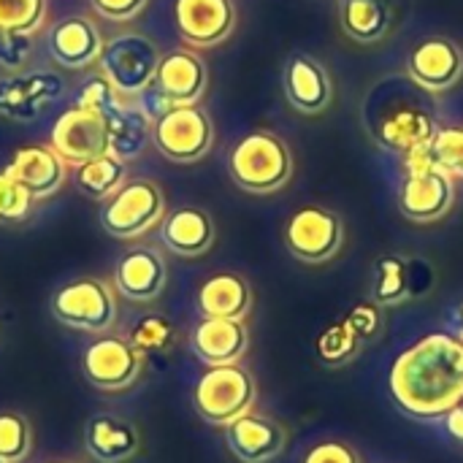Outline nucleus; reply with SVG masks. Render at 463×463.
I'll use <instances>...</instances> for the list:
<instances>
[{
	"mask_svg": "<svg viewBox=\"0 0 463 463\" xmlns=\"http://www.w3.org/2000/svg\"><path fill=\"white\" fill-rule=\"evenodd\" d=\"M391 396L415 420H439L463 399V345L439 331L418 339L391 366Z\"/></svg>",
	"mask_w": 463,
	"mask_h": 463,
	"instance_id": "nucleus-1",
	"label": "nucleus"
},
{
	"mask_svg": "<svg viewBox=\"0 0 463 463\" xmlns=\"http://www.w3.org/2000/svg\"><path fill=\"white\" fill-rule=\"evenodd\" d=\"M296 171L290 144L266 128L244 133L228 152V174L233 184L250 195H271L290 184Z\"/></svg>",
	"mask_w": 463,
	"mask_h": 463,
	"instance_id": "nucleus-2",
	"label": "nucleus"
},
{
	"mask_svg": "<svg viewBox=\"0 0 463 463\" xmlns=\"http://www.w3.org/2000/svg\"><path fill=\"white\" fill-rule=\"evenodd\" d=\"M165 193L155 179H128L100 206V228L122 241L141 239L165 220Z\"/></svg>",
	"mask_w": 463,
	"mask_h": 463,
	"instance_id": "nucleus-3",
	"label": "nucleus"
},
{
	"mask_svg": "<svg viewBox=\"0 0 463 463\" xmlns=\"http://www.w3.org/2000/svg\"><path fill=\"white\" fill-rule=\"evenodd\" d=\"M407 176L399 187V212L418 225H431L448 217L456 203V179L439 168L429 149L404 160Z\"/></svg>",
	"mask_w": 463,
	"mask_h": 463,
	"instance_id": "nucleus-4",
	"label": "nucleus"
},
{
	"mask_svg": "<svg viewBox=\"0 0 463 463\" xmlns=\"http://www.w3.org/2000/svg\"><path fill=\"white\" fill-rule=\"evenodd\" d=\"M160 57L163 54L149 35L125 30L106 38L98 68L122 98H136L155 84Z\"/></svg>",
	"mask_w": 463,
	"mask_h": 463,
	"instance_id": "nucleus-5",
	"label": "nucleus"
},
{
	"mask_svg": "<svg viewBox=\"0 0 463 463\" xmlns=\"http://www.w3.org/2000/svg\"><path fill=\"white\" fill-rule=\"evenodd\" d=\"M255 399H258V385L241 364L206 369L193 391V407L198 418L220 429L252 412Z\"/></svg>",
	"mask_w": 463,
	"mask_h": 463,
	"instance_id": "nucleus-6",
	"label": "nucleus"
},
{
	"mask_svg": "<svg viewBox=\"0 0 463 463\" xmlns=\"http://www.w3.org/2000/svg\"><path fill=\"white\" fill-rule=\"evenodd\" d=\"M52 315L57 323L79 334H111L119 315L117 290L95 277L73 279L52 296Z\"/></svg>",
	"mask_w": 463,
	"mask_h": 463,
	"instance_id": "nucleus-7",
	"label": "nucleus"
},
{
	"mask_svg": "<svg viewBox=\"0 0 463 463\" xmlns=\"http://www.w3.org/2000/svg\"><path fill=\"white\" fill-rule=\"evenodd\" d=\"M152 146L171 163H198L214 146V122L201 103L171 106L152 125Z\"/></svg>",
	"mask_w": 463,
	"mask_h": 463,
	"instance_id": "nucleus-8",
	"label": "nucleus"
},
{
	"mask_svg": "<svg viewBox=\"0 0 463 463\" xmlns=\"http://www.w3.org/2000/svg\"><path fill=\"white\" fill-rule=\"evenodd\" d=\"M369 136L385 152L399 155L402 160L426 152L439 130L434 114L415 100H391L385 109L369 119Z\"/></svg>",
	"mask_w": 463,
	"mask_h": 463,
	"instance_id": "nucleus-9",
	"label": "nucleus"
},
{
	"mask_svg": "<svg viewBox=\"0 0 463 463\" xmlns=\"http://www.w3.org/2000/svg\"><path fill=\"white\" fill-rule=\"evenodd\" d=\"M285 247L301 263H328L345 247V222L334 209L301 206L285 222Z\"/></svg>",
	"mask_w": 463,
	"mask_h": 463,
	"instance_id": "nucleus-10",
	"label": "nucleus"
},
{
	"mask_svg": "<svg viewBox=\"0 0 463 463\" xmlns=\"http://www.w3.org/2000/svg\"><path fill=\"white\" fill-rule=\"evenodd\" d=\"M144 353L119 334H103L95 336L84 355H81V372L90 385L106 393L125 391L138 383L144 372Z\"/></svg>",
	"mask_w": 463,
	"mask_h": 463,
	"instance_id": "nucleus-11",
	"label": "nucleus"
},
{
	"mask_svg": "<svg viewBox=\"0 0 463 463\" xmlns=\"http://www.w3.org/2000/svg\"><path fill=\"white\" fill-rule=\"evenodd\" d=\"M209 87V68L198 49L179 46L160 57L155 73V98L163 109L171 106H198Z\"/></svg>",
	"mask_w": 463,
	"mask_h": 463,
	"instance_id": "nucleus-12",
	"label": "nucleus"
},
{
	"mask_svg": "<svg viewBox=\"0 0 463 463\" xmlns=\"http://www.w3.org/2000/svg\"><path fill=\"white\" fill-rule=\"evenodd\" d=\"M65 92V81L54 71H22L0 76V117L30 125Z\"/></svg>",
	"mask_w": 463,
	"mask_h": 463,
	"instance_id": "nucleus-13",
	"label": "nucleus"
},
{
	"mask_svg": "<svg viewBox=\"0 0 463 463\" xmlns=\"http://www.w3.org/2000/svg\"><path fill=\"white\" fill-rule=\"evenodd\" d=\"M407 76L431 95L453 90L463 79V49L448 35H426L407 54Z\"/></svg>",
	"mask_w": 463,
	"mask_h": 463,
	"instance_id": "nucleus-14",
	"label": "nucleus"
},
{
	"mask_svg": "<svg viewBox=\"0 0 463 463\" xmlns=\"http://www.w3.org/2000/svg\"><path fill=\"white\" fill-rule=\"evenodd\" d=\"M49 146L71 165H81L100 155H109V125L106 117L71 106L62 111L49 133Z\"/></svg>",
	"mask_w": 463,
	"mask_h": 463,
	"instance_id": "nucleus-15",
	"label": "nucleus"
},
{
	"mask_svg": "<svg viewBox=\"0 0 463 463\" xmlns=\"http://www.w3.org/2000/svg\"><path fill=\"white\" fill-rule=\"evenodd\" d=\"M239 22L233 0H174V24L184 46L214 49L225 43Z\"/></svg>",
	"mask_w": 463,
	"mask_h": 463,
	"instance_id": "nucleus-16",
	"label": "nucleus"
},
{
	"mask_svg": "<svg viewBox=\"0 0 463 463\" xmlns=\"http://www.w3.org/2000/svg\"><path fill=\"white\" fill-rule=\"evenodd\" d=\"M46 52L52 62H57L65 71H84L90 65H98L103 52V33L95 24V19L84 14H71L57 19L46 30Z\"/></svg>",
	"mask_w": 463,
	"mask_h": 463,
	"instance_id": "nucleus-17",
	"label": "nucleus"
},
{
	"mask_svg": "<svg viewBox=\"0 0 463 463\" xmlns=\"http://www.w3.org/2000/svg\"><path fill=\"white\" fill-rule=\"evenodd\" d=\"M282 92L293 111L317 117L334 103V79L317 57L298 52L282 71Z\"/></svg>",
	"mask_w": 463,
	"mask_h": 463,
	"instance_id": "nucleus-18",
	"label": "nucleus"
},
{
	"mask_svg": "<svg viewBox=\"0 0 463 463\" xmlns=\"http://www.w3.org/2000/svg\"><path fill=\"white\" fill-rule=\"evenodd\" d=\"M168 285V266L160 250L133 247L114 266V290L136 304H152Z\"/></svg>",
	"mask_w": 463,
	"mask_h": 463,
	"instance_id": "nucleus-19",
	"label": "nucleus"
},
{
	"mask_svg": "<svg viewBox=\"0 0 463 463\" xmlns=\"http://www.w3.org/2000/svg\"><path fill=\"white\" fill-rule=\"evenodd\" d=\"M3 171L14 176L35 201H46L62 190L71 165L49 144H27L11 155Z\"/></svg>",
	"mask_w": 463,
	"mask_h": 463,
	"instance_id": "nucleus-20",
	"label": "nucleus"
},
{
	"mask_svg": "<svg viewBox=\"0 0 463 463\" xmlns=\"http://www.w3.org/2000/svg\"><path fill=\"white\" fill-rule=\"evenodd\" d=\"M225 445L239 463H271L282 456L288 445V431L255 410L225 426Z\"/></svg>",
	"mask_w": 463,
	"mask_h": 463,
	"instance_id": "nucleus-21",
	"label": "nucleus"
},
{
	"mask_svg": "<svg viewBox=\"0 0 463 463\" xmlns=\"http://www.w3.org/2000/svg\"><path fill=\"white\" fill-rule=\"evenodd\" d=\"M190 350L209 369L233 366L250 350V331L241 320L203 317L190 334Z\"/></svg>",
	"mask_w": 463,
	"mask_h": 463,
	"instance_id": "nucleus-22",
	"label": "nucleus"
},
{
	"mask_svg": "<svg viewBox=\"0 0 463 463\" xmlns=\"http://www.w3.org/2000/svg\"><path fill=\"white\" fill-rule=\"evenodd\" d=\"M217 228L206 209L179 206L160 222V241L168 252L179 258H201L214 247Z\"/></svg>",
	"mask_w": 463,
	"mask_h": 463,
	"instance_id": "nucleus-23",
	"label": "nucleus"
},
{
	"mask_svg": "<svg viewBox=\"0 0 463 463\" xmlns=\"http://www.w3.org/2000/svg\"><path fill=\"white\" fill-rule=\"evenodd\" d=\"M84 448L98 463H128L141 448V434L125 418L95 415L84 426Z\"/></svg>",
	"mask_w": 463,
	"mask_h": 463,
	"instance_id": "nucleus-24",
	"label": "nucleus"
},
{
	"mask_svg": "<svg viewBox=\"0 0 463 463\" xmlns=\"http://www.w3.org/2000/svg\"><path fill=\"white\" fill-rule=\"evenodd\" d=\"M201 317H220V320H247L252 309V288L236 271H220L209 277L195 296Z\"/></svg>",
	"mask_w": 463,
	"mask_h": 463,
	"instance_id": "nucleus-25",
	"label": "nucleus"
},
{
	"mask_svg": "<svg viewBox=\"0 0 463 463\" xmlns=\"http://www.w3.org/2000/svg\"><path fill=\"white\" fill-rule=\"evenodd\" d=\"M339 27L361 46L380 43L396 27V5L391 0H339Z\"/></svg>",
	"mask_w": 463,
	"mask_h": 463,
	"instance_id": "nucleus-26",
	"label": "nucleus"
},
{
	"mask_svg": "<svg viewBox=\"0 0 463 463\" xmlns=\"http://www.w3.org/2000/svg\"><path fill=\"white\" fill-rule=\"evenodd\" d=\"M106 125H109V155L122 160L125 165L138 160L152 144L155 119L141 106L122 103L117 111L106 117Z\"/></svg>",
	"mask_w": 463,
	"mask_h": 463,
	"instance_id": "nucleus-27",
	"label": "nucleus"
},
{
	"mask_svg": "<svg viewBox=\"0 0 463 463\" xmlns=\"http://www.w3.org/2000/svg\"><path fill=\"white\" fill-rule=\"evenodd\" d=\"M128 182V165L111 155H100L73 168V184L90 201H109Z\"/></svg>",
	"mask_w": 463,
	"mask_h": 463,
	"instance_id": "nucleus-28",
	"label": "nucleus"
},
{
	"mask_svg": "<svg viewBox=\"0 0 463 463\" xmlns=\"http://www.w3.org/2000/svg\"><path fill=\"white\" fill-rule=\"evenodd\" d=\"M410 263L402 255H383L374 263V304L380 307H399L410 298Z\"/></svg>",
	"mask_w": 463,
	"mask_h": 463,
	"instance_id": "nucleus-29",
	"label": "nucleus"
},
{
	"mask_svg": "<svg viewBox=\"0 0 463 463\" xmlns=\"http://www.w3.org/2000/svg\"><path fill=\"white\" fill-rule=\"evenodd\" d=\"M364 342L361 336L353 331V326L347 320H339L334 326H328L317 342H315V350H317V358L326 364V366H345L350 364L353 358H358Z\"/></svg>",
	"mask_w": 463,
	"mask_h": 463,
	"instance_id": "nucleus-30",
	"label": "nucleus"
},
{
	"mask_svg": "<svg viewBox=\"0 0 463 463\" xmlns=\"http://www.w3.org/2000/svg\"><path fill=\"white\" fill-rule=\"evenodd\" d=\"M49 0H0V30L38 35L46 27Z\"/></svg>",
	"mask_w": 463,
	"mask_h": 463,
	"instance_id": "nucleus-31",
	"label": "nucleus"
},
{
	"mask_svg": "<svg viewBox=\"0 0 463 463\" xmlns=\"http://www.w3.org/2000/svg\"><path fill=\"white\" fill-rule=\"evenodd\" d=\"M128 339H130L144 355H160V353H168V350L176 345V328H174L171 320H165V317H160V315H146V317H141V320L130 328Z\"/></svg>",
	"mask_w": 463,
	"mask_h": 463,
	"instance_id": "nucleus-32",
	"label": "nucleus"
},
{
	"mask_svg": "<svg viewBox=\"0 0 463 463\" xmlns=\"http://www.w3.org/2000/svg\"><path fill=\"white\" fill-rule=\"evenodd\" d=\"M33 450V429L19 412H0V458L22 463Z\"/></svg>",
	"mask_w": 463,
	"mask_h": 463,
	"instance_id": "nucleus-33",
	"label": "nucleus"
},
{
	"mask_svg": "<svg viewBox=\"0 0 463 463\" xmlns=\"http://www.w3.org/2000/svg\"><path fill=\"white\" fill-rule=\"evenodd\" d=\"M429 155L453 179H463V125H442L429 146Z\"/></svg>",
	"mask_w": 463,
	"mask_h": 463,
	"instance_id": "nucleus-34",
	"label": "nucleus"
},
{
	"mask_svg": "<svg viewBox=\"0 0 463 463\" xmlns=\"http://www.w3.org/2000/svg\"><path fill=\"white\" fill-rule=\"evenodd\" d=\"M122 103H128V98H122V95L111 87V81H109L103 73H98V76H92V79H87V81L81 84V90L76 92V103H73V106L87 109V111H95V114H100V117H109V114L117 111Z\"/></svg>",
	"mask_w": 463,
	"mask_h": 463,
	"instance_id": "nucleus-35",
	"label": "nucleus"
},
{
	"mask_svg": "<svg viewBox=\"0 0 463 463\" xmlns=\"http://www.w3.org/2000/svg\"><path fill=\"white\" fill-rule=\"evenodd\" d=\"M35 198L5 171H0V225H19L30 217Z\"/></svg>",
	"mask_w": 463,
	"mask_h": 463,
	"instance_id": "nucleus-36",
	"label": "nucleus"
},
{
	"mask_svg": "<svg viewBox=\"0 0 463 463\" xmlns=\"http://www.w3.org/2000/svg\"><path fill=\"white\" fill-rule=\"evenodd\" d=\"M35 52V35L0 30V71L22 73Z\"/></svg>",
	"mask_w": 463,
	"mask_h": 463,
	"instance_id": "nucleus-37",
	"label": "nucleus"
},
{
	"mask_svg": "<svg viewBox=\"0 0 463 463\" xmlns=\"http://www.w3.org/2000/svg\"><path fill=\"white\" fill-rule=\"evenodd\" d=\"M345 320L353 326V331L361 336V342H364V345H366L369 339L380 336V328H383V312H380V304H374V301H364V304L353 307V309H350V315H347Z\"/></svg>",
	"mask_w": 463,
	"mask_h": 463,
	"instance_id": "nucleus-38",
	"label": "nucleus"
},
{
	"mask_svg": "<svg viewBox=\"0 0 463 463\" xmlns=\"http://www.w3.org/2000/svg\"><path fill=\"white\" fill-rule=\"evenodd\" d=\"M90 5L100 19L125 24V22L138 19L144 8L149 5V0H90Z\"/></svg>",
	"mask_w": 463,
	"mask_h": 463,
	"instance_id": "nucleus-39",
	"label": "nucleus"
},
{
	"mask_svg": "<svg viewBox=\"0 0 463 463\" xmlns=\"http://www.w3.org/2000/svg\"><path fill=\"white\" fill-rule=\"evenodd\" d=\"M301 463H361L358 453L347 445V442H339V439H328V442H320L315 445Z\"/></svg>",
	"mask_w": 463,
	"mask_h": 463,
	"instance_id": "nucleus-40",
	"label": "nucleus"
},
{
	"mask_svg": "<svg viewBox=\"0 0 463 463\" xmlns=\"http://www.w3.org/2000/svg\"><path fill=\"white\" fill-rule=\"evenodd\" d=\"M445 420V429H448V434L458 442V445H463V399L442 418Z\"/></svg>",
	"mask_w": 463,
	"mask_h": 463,
	"instance_id": "nucleus-41",
	"label": "nucleus"
},
{
	"mask_svg": "<svg viewBox=\"0 0 463 463\" xmlns=\"http://www.w3.org/2000/svg\"><path fill=\"white\" fill-rule=\"evenodd\" d=\"M458 331H463V304L458 307Z\"/></svg>",
	"mask_w": 463,
	"mask_h": 463,
	"instance_id": "nucleus-42",
	"label": "nucleus"
},
{
	"mask_svg": "<svg viewBox=\"0 0 463 463\" xmlns=\"http://www.w3.org/2000/svg\"><path fill=\"white\" fill-rule=\"evenodd\" d=\"M46 463H76V461H68V458H57V461H46Z\"/></svg>",
	"mask_w": 463,
	"mask_h": 463,
	"instance_id": "nucleus-43",
	"label": "nucleus"
},
{
	"mask_svg": "<svg viewBox=\"0 0 463 463\" xmlns=\"http://www.w3.org/2000/svg\"><path fill=\"white\" fill-rule=\"evenodd\" d=\"M0 463H5V461H3V458H0Z\"/></svg>",
	"mask_w": 463,
	"mask_h": 463,
	"instance_id": "nucleus-44",
	"label": "nucleus"
}]
</instances>
